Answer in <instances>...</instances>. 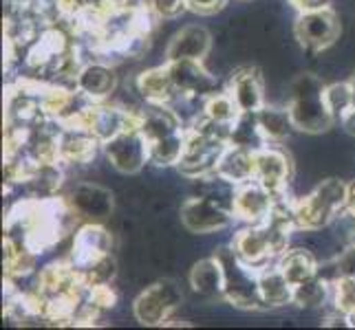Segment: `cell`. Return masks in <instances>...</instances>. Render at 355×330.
<instances>
[{
	"instance_id": "obj_1",
	"label": "cell",
	"mask_w": 355,
	"mask_h": 330,
	"mask_svg": "<svg viewBox=\"0 0 355 330\" xmlns=\"http://www.w3.org/2000/svg\"><path fill=\"white\" fill-rule=\"evenodd\" d=\"M214 253H216V258L221 260L223 271H225L223 300L236 311H248V313L265 311L261 291H259V273H256V268L245 264L236 255L232 244L216 247Z\"/></svg>"
},
{
	"instance_id": "obj_2",
	"label": "cell",
	"mask_w": 355,
	"mask_h": 330,
	"mask_svg": "<svg viewBox=\"0 0 355 330\" xmlns=\"http://www.w3.org/2000/svg\"><path fill=\"white\" fill-rule=\"evenodd\" d=\"M183 302H186V293L177 277H157L132 300V317L144 326H164L177 311H181Z\"/></svg>"
},
{
	"instance_id": "obj_3",
	"label": "cell",
	"mask_w": 355,
	"mask_h": 330,
	"mask_svg": "<svg viewBox=\"0 0 355 330\" xmlns=\"http://www.w3.org/2000/svg\"><path fill=\"white\" fill-rule=\"evenodd\" d=\"M293 40L304 53L318 57L327 48H331L340 42L342 35V20L340 11L329 5L322 9L300 11L291 24Z\"/></svg>"
},
{
	"instance_id": "obj_4",
	"label": "cell",
	"mask_w": 355,
	"mask_h": 330,
	"mask_svg": "<svg viewBox=\"0 0 355 330\" xmlns=\"http://www.w3.org/2000/svg\"><path fill=\"white\" fill-rule=\"evenodd\" d=\"M179 220L181 227L190 236H216L234 225L236 216L230 207L221 205L210 196L190 194L188 199H183L179 207Z\"/></svg>"
},
{
	"instance_id": "obj_5",
	"label": "cell",
	"mask_w": 355,
	"mask_h": 330,
	"mask_svg": "<svg viewBox=\"0 0 355 330\" xmlns=\"http://www.w3.org/2000/svg\"><path fill=\"white\" fill-rule=\"evenodd\" d=\"M148 148L150 141L144 137V132L132 126L117 137L102 143V154L115 172L124 176H137L148 165Z\"/></svg>"
},
{
	"instance_id": "obj_6",
	"label": "cell",
	"mask_w": 355,
	"mask_h": 330,
	"mask_svg": "<svg viewBox=\"0 0 355 330\" xmlns=\"http://www.w3.org/2000/svg\"><path fill=\"white\" fill-rule=\"evenodd\" d=\"M293 174H296V158L287 145L265 143L254 152V178L261 181L276 196L289 190Z\"/></svg>"
},
{
	"instance_id": "obj_7",
	"label": "cell",
	"mask_w": 355,
	"mask_h": 330,
	"mask_svg": "<svg viewBox=\"0 0 355 330\" xmlns=\"http://www.w3.org/2000/svg\"><path fill=\"white\" fill-rule=\"evenodd\" d=\"M64 196L84 223H108L117 210L115 194L100 181H76Z\"/></svg>"
},
{
	"instance_id": "obj_8",
	"label": "cell",
	"mask_w": 355,
	"mask_h": 330,
	"mask_svg": "<svg viewBox=\"0 0 355 330\" xmlns=\"http://www.w3.org/2000/svg\"><path fill=\"white\" fill-rule=\"evenodd\" d=\"M230 244L234 247L236 255L254 268H261L269 262L278 260V247L274 242L272 229L267 223H256V225H243L239 231H234Z\"/></svg>"
},
{
	"instance_id": "obj_9",
	"label": "cell",
	"mask_w": 355,
	"mask_h": 330,
	"mask_svg": "<svg viewBox=\"0 0 355 330\" xmlns=\"http://www.w3.org/2000/svg\"><path fill=\"white\" fill-rule=\"evenodd\" d=\"M225 89L234 97L241 113H259L267 104V84L259 64H239L227 75Z\"/></svg>"
},
{
	"instance_id": "obj_10",
	"label": "cell",
	"mask_w": 355,
	"mask_h": 330,
	"mask_svg": "<svg viewBox=\"0 0 355 330\" xmlns=\"http://www.w3.org/2000/svg\"><path fill=\"white\" fill-rule=\"evenodd\" d=\"M115 251V231L106 223H82L71 236V249L67 260L73 266H82L100 255Z\"/></svg>"
},
{
	"instance_id": "obj_11",
	"label": "cell",
	"mask_w": 355,
	"mask_h": 330,
	"mask_svg": "<svg viewBox=\"0 0 355 330\" xmlns=\"http://www.w3.org/2000/svg\"><path fill=\"white\" fill-rule=\"evenodd\" d=\"M121 77L117 75V66L106 62L102 57H93L78 73L76 91L87 97L89 102H108L113 100L115 91L119 89Z\"/></svg>"
},
{
	"instance_id": "obj_12",
	"label": "cell",
	"mask_w": 355,
	"mask_h": 330,
	"mask_svg": "<svg viewBox=\"0 0 355 330\" xmlns=\"http://www.w3.org/2000/svg\"><path fill=\"white\" fill-rule=\"evenodd\" d=\"M276 205V194L265 187L261 181H245L234 190V203H232V212H234L236 220L243 225H256L265 223L272 214Z\"/></svg>"
},
{
	"instance_id": "obj_13",
	"label": "cell",
	"mask_w": 355,
	"mask_h": 330,
	"mask_svg": "<svg viewBox=\"0 0 355 330\" xmlns=\"http://www.w3.org/2000/svg\"><path fill=\"white\" fill-rule=\"evenodd\" d=\"M170 77H173L175 91L181 95L192 97H207L221 86V77H216L214 73L205 66L203 59H175L168 62Z\"/></svg>"
},
{
	"instance_id": "obj_14",
	"label": "cell",
	"mask_w": 355,
	"mask_h": 330,
	"mask_svg": "<svg viewBox=\"0 0 355 330\" xmlns=\"http://www.w3.org/2000/svg\"><path fill=\"white\" fill-rule=\"evenodd\" d=\"M214 48L212 31L199 22L183 24L166 44V62L175 59H205Z\"/></svg>"
},
{
	"instance_id": "obj_15",
	"label": "cell",
	"mask_w": 355,
	"mask_h": 330,
	"mask_svg": "<svg viewBox=\"0 0 355 330\" xmlns=\"http://www.w3.org/2000/svg\"><path fill=\"white\" fill-rule=\"evenodd\" d=\"M188 286L199 300L205 302V306L223 300L225 293V271L221 260L216 258V253L199 258L190 266L188 271Z\"/></svg>"
},
{
	"instance_id": "obj_16",
	"label": "cell",
	"mask_w": 355,
	"mask_h": 330,
	"mask_svg": "<svg viewBox=\"0 0 355 330\" xmlns=\"http://www.w3.org/2000/svg\"><path fill=\"white\" fill-rule=\"evenodd\" d=\"M293 126L302 134H313V137H322L331 128H336V119L331 110L327 108L324 95L318 97H298V100L289 102Z\"/></svg>"
},
{
	"instance_id": "obj_17",
	"label": "cell",
	"mask_w": 355,
	"mask_h": 330,
	"mask_svg": "<svg viewBox=\"0 0 355 330\" xmlns=\"http://www.w3.org/2000/svg\"><path fill=\"white\" fill-rule=\"evenodd\" d=\"M256 273H259V291L265 311H283L293 306V284L278 266V260L256 268Z\"/></svg>"
},
{
	"instance_id": "obj_18",
	"label": "cell",
	"mask_w": 355,
	"mask_h": 330,
	"mask_svg": "<svg viewBox=\"0 0 355 330\" xmlns=\"http://www.w3.org/2000/svg\"><path fill=\"white\" fill-rule=\"evenodd\" d=\"M137 128L144 132V137L148 141L186 130L181 117L175 113V108L170 104H144L137 115Z\"/></svg>"
},
{
	"instance_id": "obj_19",
	"label": "cell",
	"mask_w": 355,
	"mask_h": 330,
	"mask_svg": "<svg viewBox=\"0 0 355 330\" xmlns=\"http://www.w3.org/2000/svg\"><path fill=\"white\" fill-rule=\"evenodd\" d=\"M135 86L146 104H170L175 100V84L170 77L168 62L153 64L139 73H135Z\"/></svg>"
},
{
	"instance_id": "obj_20",
	"label": "cell",
	"mask_w": 355,
	"mask_h": 330,
	"mask_svg": "<svg viewBox=\"0 0 355 330\" xmlns=\"http://www.w3.org/2000/svg\"><path fill=\"white\" fill-rule=\"evenodd\" d=\"M256 119H259L261 132L267 143H280L287 145L293 134H296V126H293L291 119V110L287 104H272L267 102L259 113H256Z\"/></svg>"
},
{
	"instance_id": "obj_21",
	"label": "cell",
	"mask_w": 355,
	"mask_h": 330,
	"mask_svg": "<svg viewBox=\"0 0 355 330\" xmlns=\"http://www.w3.org/2000/svg\"><path fill=\"white\" fill-rule=\"evenodd\" d=\"M214 174L232 183V185H241L245 181H252L254 178V152L230 143L225 152L221 154V158H218Z\"/></svg>"
},
{
	"instance_id": "obj_22",
	"label": "cell",
	"mask_w": 355,
	"mask_h": 330,
	"mask_svg": "<svg viewBox=\"0 0 355 330\" xmlns=\"http://www.w3.org/2000/svg\"><path fill=\"white\" fill-rule=\"evenodd\" d=\"M278 266L283 268L289 282L296 286L318 273V258L302 244H291L285 253L278 255Z\"/></svg>"
},
{
	"instance_id": "obj_23",
	"label": "cell",
	"mask_w": 355,
	"mask_h": 330,
	"mask_svg": "<svg viewBox=\"0 0 355 330\" xmlns=\"http://www.w3.org/2000/svg\"><path fill=\"white\" fill-rule=\"evenodd\" d=\"M186 139H188L186 130H181L175 134H168V137L150 141L148 165L157 169H177L179 161L183 158V152H186Z\"/></svg>"
},
{
	"instance_id": "obj_24",
	"label": "cell",
	"mask_w": 355,
	"mask_h": 330,
	"mask_svg": "<svg viewBox=\"0 0 355 330\" xmlns=\"http://www.w3.org/2000/svg\"><path fill=\"white\" fill-rule=\"evenodd\" d=\"M293 306L300 311H322L331 306V284L320 275H313L293 286Z\"/></svg>"
},
{
	"instance_id": "obj_25",
	"label": "cell",
	"mask_w": 355,
	"mask_h": 330,
	"mask_svg": "<svg viewBox=\"0 0 355 330\" xmlns=\"http://www.w3.org/2000/svg\"><path fill=\"white\" fill-rule=\"evenodd\" d=\"M230 143L239 145V148H245V150H252V152L263 148L267 141L261 132L256 113H241L239 115V119L230 126Z\"/></svg>"
},
{
	"instance_id": "obj_26",
	"label": "cell",
	"mask_w": 355,
	"mask_h": 330,
	"mask_svg": "<svg viewBox=\"0 0 355 330\" xmlns=\"http://www.w3.org/2000/svg\"><path fill=\"white\" fill-rule=\"evenodd\" d=\"M203 115L218 126H232L239 119L241 110L234 102V97L223 86L203 100Z\"/></svg>"
},
{
	"instance_id": "obj_27",
	"label": "cell",
	"mask_w": 355,
	"mask_h": 330,
	"mask_svg": "<svg viewBox=\"0 0 355 330\" xmlns=\"http://www.w3.org/2000/svg\"><path fill=\"white\" fill-rule=\"evenodd\" d=\"M324 102H327V108L331 110V115H334L336 124H338V121L353 108V86H351V80L327 82Z\"/></svg>"
},
{
	"instance_id": "obj_28",
	"label": "cell",
	"mask_w": 355,
	"mask_h": 330,
	"mask_svg": "<svg viewBox=\"0 0 355 330\" xmlns=\"http://www.w3.org/2000/svg\"><path fill=\"white\" fill-rule=\"evenodd\" d=\"M150 14L162 22V20H179L188 9V0H146Z\"/></svg>"
},
{
	"instance_id": "obj_29",
	"label": "cell",
	"mask_w": 355,
	"mask_h": 330,
	"mask_svg": "<svg viewBox=\"0 0 355 330\" xmlns=\"http://www.w3.org/2000/svg\"><path fill=\"white\" fill-rule=\"evenodd\" d=\"M230 0H188V9L197 16H216L227 7Z\"/></svg>"
},
{
	"instance_id": "obj_30",
	"label": "cell",
	"mask_w": 355,
	"mask_h": 330,
	"mask_svg": "<svg viewBox=\"0 0 355 330\" xmlns=\"http://www.w3.org/2000/svg\"><path fill=\"white\" fill-rule=\"evenodd\" d=\"M338 264H340V273L342 277H355V244L353 247H345L338 255Z\"/></svg>"
},
{
	"instance_id": "obj_31",
	"label": "cell",
	"mask_w": 355,
	"mask_h": 330,
	"mask_svg": "<svg viewBox=\"0 0 355 330\" xmlns=\"http://www.w3.org/2000/svg\"><path fill=\"white\" fill-rule=\"evenodd\" d=\"M285 5L291 7L296 14L300 11H311V9H322V7H329L334 5V0H285Z\"/></svg>"
},
{
	"instance_id": "obj_32",
	"label": "cell",
	"mask_w": 355,
	"mask_h": 330,
	"mask_svg": "<svg viewBox=\"0 0 355 330\" xmlns=\"http://www.w3.org/2000/svg\"><path fill=\"white\" fill-rule=\"evenodd\" d=\"M338 124H340L342 132H345L347 137L355 139V106H353V108L349 110V113H347L345 117H342V119L338 121Z\"/></svg>"
},
{
	"instance_id": "obj_33",
	"label": "cell",
	"mask_w": 355,
	"mask_h": 330,
	"mask_svg": "<svg viewBox=\"0 0 355 330\" xmlns=\"http://www.w3.org/2000/svg\"><path fill=\"white\" fill-rule=\"evenodd\" d=\"M347 210L355 212V176L349 181V192H347Z\"/></svg>"
},
{
	"instance_id": "obj_34",
	"label": "cell",
	"mask_w": 355,
	"mask_h": 330,
	"mask_svg": "<svg viewBox=\"0 0 355 330\" xmlns=\"http://www.w3.org/2000/svg\"><path fill=\"white\" fill-rule=\"evenodd\" d=\"M351 80V86H353V106H355V71H353V75H349Z\"/></svg>"
},
{
	"instance_id": "obj_35",
	"label": "cell",
	"mask_w": 355,
	"mask_h": 330,
	"mask_svg": "<svg viewBox=\"0 0 355 330\" xmlns=\"http://www.w3.org/2000/svg\"><path fill=\"white\" fill-rule=\"evenodd\" d=\"M236 3H252V0H236Z\"/></svg>"
}]
</instances>
